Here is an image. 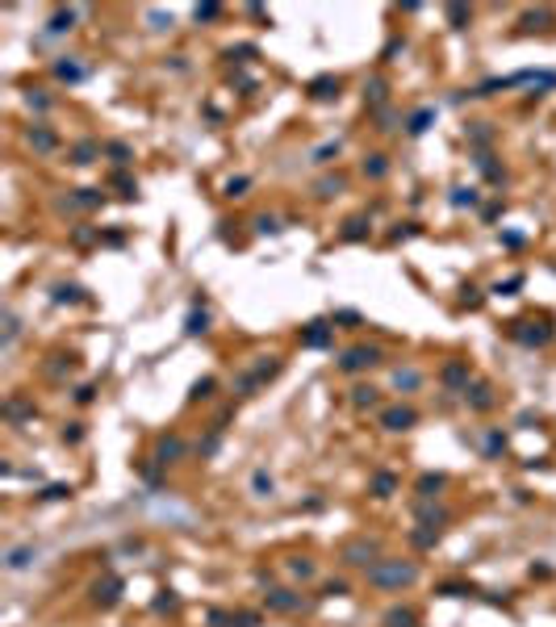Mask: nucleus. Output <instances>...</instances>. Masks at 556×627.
Here are the masks:
<instances>
[{
    "mask_svg": "<svg viewBox=\"0 0 556 627\" xmlns=\"http://www.w3.org/2000/svg\"><path fill=\"white\" fill-rule=\"evenodd\" d=\"M385 423L389 427H406V423H414V414L410 410H393V414H385Z\"/></svg>",
    "mask_w": 556,
    "mask_h": 627,
    "instance_id": "f03ea898",
    "label": "nucleus"
},
{
    "mask_svg": "<svg viewBox=\"0 0 556 627\" xmlns=\"http://www.w3.org/2000/svg\"><path fill=\"white\" fill-rule=\"evenodd\" d=\"M373 360H377V352H373V347H356V352H348V356H343V368H348V372H356V368H364V364H373Z\"/></svg>",
    "mask_w": 556,
    "mask_h": 627,
    "instance_id": "f257e3e1",
    "label": "nucleus"
}]
</instances>
